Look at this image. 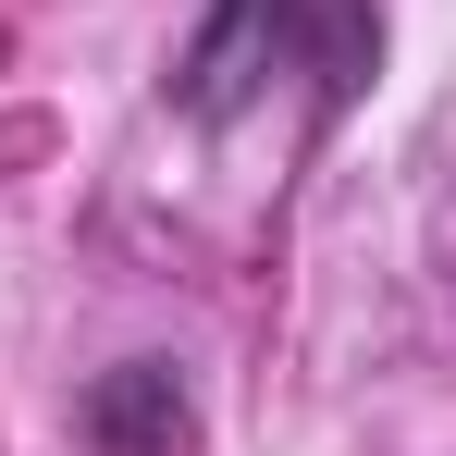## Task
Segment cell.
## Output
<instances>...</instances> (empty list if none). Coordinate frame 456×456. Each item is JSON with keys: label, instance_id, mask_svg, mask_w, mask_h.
I'll return each mask as SVG.
<instances>
[{"label": "cell", "instance_id": "6da1fadb", "mask_svg": "<svg viewBox=\"0 0 456 456\" xmlns=\"http://www.w3.org/2000/svg\"><path fill=\"white\" fill-rule=\"evenodd\" d=\"M272 75H308V111L346 124L382 75V0H210L198 37L173 50V111L223 136L259 111Z\"/></svg>", "mask_w": 456, "mask_h": 456}, {"label": "cell", "instance_id": "7a4b0ae2", "mask_svg": "<svg viewBox=\"0 0 456 456\" xmlns=\"http://www.w3.org/2000/svg\"><path fill=\"white\" fill-rule=\"evenodd\" d=\"M75 432H86V456H185L198 444V395H185L173 358H111L75 395Z\"/></svg>", "mask_w": 456, "mask_h": 456}]
</instances>
